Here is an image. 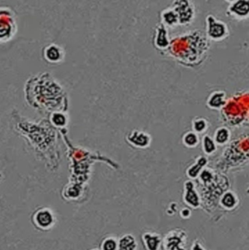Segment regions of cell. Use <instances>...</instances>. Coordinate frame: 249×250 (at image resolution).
<instances>
[{
    "label": "cell",
    "mask_w": 249,
    "mask_h": 250,
    "mask_svg": "<svg viewBox=\"0 0 249 250\" xmlns=\"http://www.w3.org/2000/svg\"><path fill=\"white\" fill-rule=\"evenodd\" d=\"M13 129L26 140L35 157L51 171H57L61 163L60 132L48 119L34 122L13 110L11 114Z\"/></svg>",
    "instance_id": "cell-1"
},
{
    "label": "cell",
    "mask_w": 249,
    "mask_h": 250,
    "mask_svg": "<svg viewBox=\"0 0 249 250\" xmlns=\"http://www.w3.org/2000/svg\"><path fill=\"white\" fill-rule=\"evenodd\" d=\"M23 92L26 104L42 115L48 117L57 111H68L69 99L65 89L48 72L29 78Z\"/></svg>",
    "instance_id": "cell-2"
},
{
    "label": "cell",
    "mask_w": 249,
    "mask_h": 250,
    "mask_svg": "<svg viewBox=\"0 0 249 250\" xmlns=\"http://www.w3.org/2000/svg\"><path fill=\"white\" fill-rule=\"evenodd\" d=\"M61 138L67 146V156L70 162V182L80 185H87L92 173V166L96 162L106 163L115 170L119 168V165L99 152H93L82 147L73 145L67 135V129L59 130Z\"/></svg>",
    "instance_id": "cell-3"
},
{
    "label": "cell",
    "mask_w": 249,
    "mask_h": 250,
    "mask_svg": "<svg viewBox=\"0 0 249 250\" xmlns=\"http://www.w3.org/2000/svg\"><path fill=\"white\" fill-rule=\"evenodd\" d=\"M210 47L207 35L201 31L176 37L171 40L168 51L178 62L187 65H197L203 62Z\"/></svg>",
    "instance_id": "cell-4"
},
{
    "label": "cell",
    "mask_w": 249,
    "mask_h": 250,
    "mask_svg": "<svg viewBox=\"0 0 249 250\" xmlns=\"http://www.w3.org/2000/svg\"><path fill=\"white\" fill-rule=\"evenodd\" d=\"M249 162V133L239 135L224 151L216 164L218 171H229L244 167Z\"/></svg>",
    "instance_id": "cell-5"
},
{
    "label": "cell",
    "mask_w": 249,
    "mask_h": 250,
    "mask_svg": "<svg viewBox=\"0 0 249 250\" xmlns=\"http://www.w3.org/2000/svg\"><path fill=\"white\" fill-rule=\"evenodd\" d=\"M201 201L209 208L216 207L219 204L222 195L228 190L229 182L225 176L220 173H213L209 170H203L202 173Z\"/></svg>",
    "instance_id": "cell-6"
},
{
    "label": "cell",
    "mask_w": 249,
    "mask_h": 250,
    "mask_svg": "<svg viewBox=\"0 0 249 250\" xmlns=\"http://www.w3.org/2000/svg\"><path fill=\"white\" fill-rule=\"evenodd\" d=\"M249 91L241 92L227 101L222 111V120L230 126H239L248 122Z\"/></svg>",
    "instance_id": "cell-7"
},
{
    "label": "cell",
    "mask_w": 249,
    "mask_h": 250,
    "mask_svg": "<svg viewBox=\"0 0 249 250\" xmlns=\"http://www.w3.org/2000/svg\"><path fill=\"white\" fill-rule=\"evenodd\" d=\"M17 31L16 16L11 9L7 7L1 8V26L0 41L1 43L7 42L13 39Z\"/></svg>",
    "instance_id": "cell-8"
},
{
    "label": "cell",
    "mask_w": 249,
    "mask_h": 250,
    "mask_svg": "<svg viewBox=\"0 0 249 250\" xmlns=\"http://www.w3.org/2000/svg\"><path fill=\"white\" fill-rule=\"evenodd\" d=\"M187 232L181 229H175L168 232L162 239L163 250H187Z\"/></svg>",
    "instance_id": "cell-9"
},
{
    "label": "cell",
    "mask_w": 249,
    "mask_h": 250,
    "mask_svg": "<svg viewBox=\"0 0 249 250\" xmlns=\"http://www.w3.org/2000/svg\"><path fill=\"white\" fill-rule=\"evenodd\" d=\"M32 221L36 229L47 231L54 227L57 218L51 208L48 207H39L34 211L32 216Z\"/></svg>",
    "instance_id": "cell-10"
},
{
    "label": "cell",
    "mask_w": 249,
    "mask_h": 250,
    "mask_svg": "<svg viewBox=\"0 0 249 250\" xmlns=\"http://www.w3.org/2000/svg\"><path fill=\"white\" fill-rule=\"evenodd\" d=\"M206 35L209 40L222 41L229 35L228 25L211 15L206 18Z\"/></svg>",
    "instance_id": "cell-11"
},
{
    "label": "cell",
    "mask_w": 249,
    "mask_h": 250,
    "mask_svg": "<svg viewBox=\"0 0 249 250\" xmlns=\"http://www.w3.org/2000/svg\"><path fill=\"white\" fill-rule=\"evenodd\" d=\"M173 9L179 20V24L189 25L194 20L195 9L191 0H174Z\"/></svg>",
    "instance_id": "cell-12"
},
{
    "label": "cell",
    "mask_w": 249,
    "mask_h": 250,
    "mask_svg": "<svg viewBox=\"0 0 249 250\" xmlns=\"http://www.w3.org/2000/svg\"><path fill=\"white\" fill-rule=\"evenodd\" d=\"M126 141L133 148L146 149L151 145L152 138L147 132L135 129L127 133Z\"/></svg>",
    "instance_id": "cell-13"
},
{
    "label": "cell",
    "mask_w": 249,
    "mask_h": 250,
    "mask_svg": "<svg viewBox=\"0 0 249 250\" xmlns=\"http://www.w3.org/2000/svg\"><path fill=\"white\" fill-rule=\"evenodd\" d=\"M42 57L49 64H59L62 62L65 57L64 50L57 44L46 45L42 51Z\"/></svg>",
    "instance_id": "cell-14"
},
{
    "label": "cell",
    "mask_w": 249,
    "mask_h": 250,
    "mask_svg": "<svg viewBox=\"0 0 249 250\" xmlns=\"http://www.w3.org/2000/svg\"><path fill=\"white\" fill-rule=\"evenodd\" d=\"M86 189L87 185L70 182L63 188L61 195L67 201H77L83 197Z\"/></svg>",
    "instance_id": "cell-15"
},
{
    "label": "cell",
    "mask_w": 249,
    "mask_h": 250,
    "mask_svg": "<svg viewBox=\"0 0 249 250\" xmlns=\"http://www.w3.org/2000/svg\"><path fill=\"white\" fill-rule=\"evenodd\" d=\"M228 13L237 19L249 18V0H237L232 3L228 7Z\"/></svg>",
    "instance_id": "cell-16"
},
{
    "label": "cell",
    "mask_w": 249,
    "mask_h": 250,
    "mask_svg": "<svg viewBox=\"0 0 249 250\" xmlns=\"http://www.w3.org/2000/svg\"><path fill=\"white\" fill-rule=\"evenodd\" d=\"M141 239L145 250H159L162 247V239L159 233L145 232Z\"/></svg>",
    "instance_id": "cell-17"
},
{
    "label": "cell",
    "mask_w": 249,
    "mask_h": 250,
    "mask_svg": "<svg viewBox=\"0 0 249 250\" xmlns=\"http://www.w3.org/2000/svg\"><path fill=\"white\" fill-rule=\"evenodd\" d=\"M185 195L184 201L186 204L192 208H197L202 205L201 198L197 193L194 184L192 182H187L185 185Z\"/></svg>",
    "instance_id": "cell-18"
},
{
    "label": "cell",
    "mask_w": 249,
    "mask_h": 250,
    "mask_svg": "<svg viewBox=\"0 0 249 250\" xmlns=\"http://www.w3.org/2000/svg\"><path fill=\"white\" fill-rule=\"evenodd\" d=\"M48 119L53 126L58 130L66 129L69 124V122H70L67 112H64V111H57V112L52 113L48 116Z\"/></svg>",
    "instance_id": "cell-19"
},
{
    "label": "cell",
    "mask_w": 249,
    "mask_h": 250,
    "mask_svg": "<svg viewBox=\"0 0 249 250\" xmlns=\"http://www.w3.org/2000/svg\"><path fill=\"white\" fill-rule=\"evenodd\" d=\"M171 41L168 39V31L165 28V25L161 24L156 30V39H155V45L159 49H168Z\"/></svg>",
    "instance_id": "cell-20"
},
{
    "label": "cell",
    "mask_w": 249,
    "mask_h": 250,
    "mask_svg": "<svg viewBox=\"0 0 249 250\" xmlns=\"http://www.w3.org/2000/svg\"><path fill=\"white\" fill-rule=\"evenodd\" d=\"M137 242L135 237L130 233H126L118 239V250H137Z\"/></svg>",
    "instance_id": "cell-21"
},
{
    "label": "cell",
    "mask_w": 249,
    "mask_h": 250,
    "mask_svg": "<svg viewBox=\"0 0 249 250\" xmlns=\"http://www.w3.org/2000/svg\"><path fill=\"white\" fill-rule=\"evenodd\" d=\"M219 204L221 207H223L225 209L228 211L233 209L238 205V198L235 196V194L232 192H228L227 191L222 198H221Z\"/></svg>",
    "instance_id": "cell-22"
},
{
    "label": "cell",
    "mask_w": 249,
    "mask_h": 250,
    "mask_svg": "<svg viewBox=\"0 0 249 250\" xmlns=\"http://www.w3.org/2000/svg\"><path fill=\"white\" fill-rule=\"evenodd\" d=\"M162 21L164 24L169 26H175L179 24L178 16L173 9H168L164 10L162 13Z\"/></svg>",
    "instance_id": "cell-23"
},
{
    "label": "cell",
    "mask_w": 249,
    "mask_h": 250,
    "mask_svg": "<svg viewBox=\"0 0 249 250\" xmlns=\"http://www.w3.org/2000/svg\"><path fill=\"white\" fill-rule=\"evenodd\" d=\"M118 239L114 236H107L101 242V250H118Z\"/></svg>",
    "instance_id": "cell-24"
},
{
    "label": "cell",
    "mask_w": 249,
    "mask_h": 250,
    "mask_svg": "<svg viewBox=\"0 0 249 250\" xmlns=\"http://www.w3.org/2000/svg\"><path fill=\"white\" fill-rule=\"evenodd\" d=\"M224 95L222 92H215L209 100V105L211 108H219L226 104V101H224Z\"/></svg>",
    "instance_id": "cell-25"
},
{
    "label": "cell",
    "mask_w": 249,
    "mask_h": 250,
    "mask_svg": "<svg viewBox=\"0 0 249 250\" xmlns=\"http://www.w3.org/2000/svg\"><path fill=\"white\" fill-rule=\"evenodd\" d=\"M230 133L227 128H219L215 134V140L216 142L219 144H225L230 139Z\"/></svg>",
    "instance_id": "cell-26"
},
{
    "label": "cell",
    "mask_w": 249,
    "mask_h": 250,
    "mask_svg": "<svg viewBox=\"0 0 249 250\" xmlns=\"http://www.w3.org/2000/svg\"><path fill=\"white\" fill-rule=\"evenodd\" d=\"M203 149L206 154H212L216 150L214 141L210 137L206 135L203 139Z\"/></svg>",
    "instance_id": "cell-27"
},
{
    "label": "cell",
    "mask_w": 249,
    "mask_h": 250,
    "mask_svg": "<svg viewBox=\"0 0 249 250\" xmlns=\"http://www.w3.org/2000/svg\"><path fill=\"white\" fill-rule=\"evenodd\" d=\"M184 142L188 146H195L198 144V138H197V135L194 133V132H188L184 136Z\"/></svg>",
    "instance_id": "cell-28"
},
{
    "label": "cell",
    "mask_w": 249,
    "mask_h": 250,
    "mask_svg": "<svg viewBox=\"0 0 249 250\" xmlns=\"http://www.w3.org/2000/svg\"><path fill=\"white\" fill-rule=\"evenodd\" d=\"M206 125H207L206 122L203 120V119H200V120L194 121L193 127H194V129L196 132H204L205 129H206V126H207Z\"/></svg>",
    "instance_id": "cell-29"
},
{
    "label": "cell",
    "mask_w": 249,
    "mask_h": 250,
    "mask_svg": "<svg viewBox=\"0 0 249 250\" xmlns=\"http://www.w3.org/2000/svg\"><path fill=\"white\" fill-rule=\"evenodd\" d=\"M191 250H206L203 248L200 242L195 241L192 246Z\"/></svg>",
    "instance_id": "cell-30"
},
{
    "label": "cell",
    "mask_w": 249,
    "mask_h": 250,
    "mask_svg": "<svg viewBox=\"0 0 249 250\" xmlns=\"http://www.w3.org/2000/svg\"><path fill=\"white\" fill-rule=\"evenodd\" d=\"M181 215L183 218H188L191 215V212H190V210L185 208V209H183L182 211H181Z\"/></svg>",
    "instance_id": "cell-31"
},
{
    "label": "cell",
    "mask_w": 249,
    "mask_h": 250,
    "mask_svg": "<svg viewBox=\"0 0 249 250\" xmlns=\"http://www.w3.org/2000/svg\"><path fill=\"white\" fill-rule=\"evenodd\" d=\"M225 1H228V2L230 3V4H232V3L235 2V1H237V0H225Z\"/></svg>",
    "instance_id": "cell-32"
},
{
    "label": "cell",
    "mask_w": 249,
    "mask_h": 250,
    "mask_svg": "<svg viewBox=\"0 0 249 250\" xmlns=\"http://www.w3.org/2000/svg\"><path fill=\"white\" fill-rule=\"evenodd\" d=\"M90 250H101L100 249H97V248H94V249H92Z\"/></svg>",
    "instance_id": "cell-33"
},
{
    "label": "cell",
    "mask_w": 249,
    "mask_h": 250,
    "mask_svg": "<svg viewBox=\"0 0 249 250\" xmlns=\"http://www.w3.org/2000/svg\"><path fill=\"white\" fill-rule=\"evenodd\" d=\"M249 122V119H248V123Z\"/></svg>",
    "instance_id": "cell-34"
},
{
    "label": "cell",
    "mask_w": 249,
    "mask_h": 250,
    "mask_svg": "<svg viewBox=\"0 0 249 250\" xmlns=\"http://www.w3.org/2000/svg\"></svg>",
    "instance_id": "cell-35"
}]
</instances>
